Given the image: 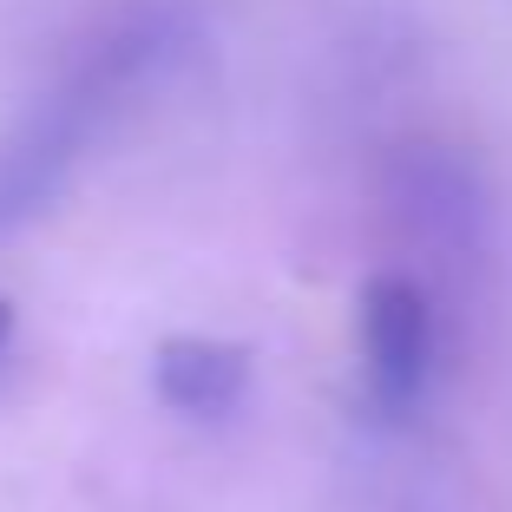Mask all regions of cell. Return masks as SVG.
Segmentation results:
<instances>
[{
    "instance_id": "3957f363",
    "label": "cell",
    "mask_w": 512,
    "mask_h": 512,
    "mask_svg": "<svg viewBox=\"0 0 512 512\" xmlns=\"http://www.w3.org/2000/svg\"><path fill=\"white\" fill-rule=\"evenodd\" d=\"M250 348L224 335H165L151 348V394L184 421H230L250 401Z\"/></svg>"
},
{
    "instance_id": "6da1fadb",
    "label": "cell",
    "mask_w": 512,
    "mask_h": 512,
    "mask_svg": "<svg viewBox=\"0 0 512 512\" xmlns=\"http://www.w3.org/2000/svg\"><path fill=\"white\" fill-rule=\"evenodd\" d=\"M204 46V7L197 0H119L73 40L60 73L14 112L0 132V237L53 204L86 165V151L171 79Z\"/></svg>"
},
{
    "instance_id": "7a4b0ae2",
    "label": "cell",
    "mask_w": 512,
    "mask_h": 512,
    "mask_svg": "<svg viewBox=\"0 0 512 512\" xmlns=\"http://www.w3.org/2000/svg\"><path fill=\"white\" fill-rule=\"evenodd\" d=\"M362 381L381 421H414L434 388V296L407 270H375L355 296Z\"/></svg>"
},
{
    "instance_id": "277c9868",
    "label": "cell",
    "mask_w": 512,
    "mask_h": 512,
    "mask_svg": "<svg viewBox=\"0 0 512 512\" xmlns=\"http://www.w3.org/2000/svg\"><path fill=\"white\" fill-rule=\"evenodd\" d=\"M7 348H14V302L0 296V368H7Z\"/></svg>"
}]
</instances>
